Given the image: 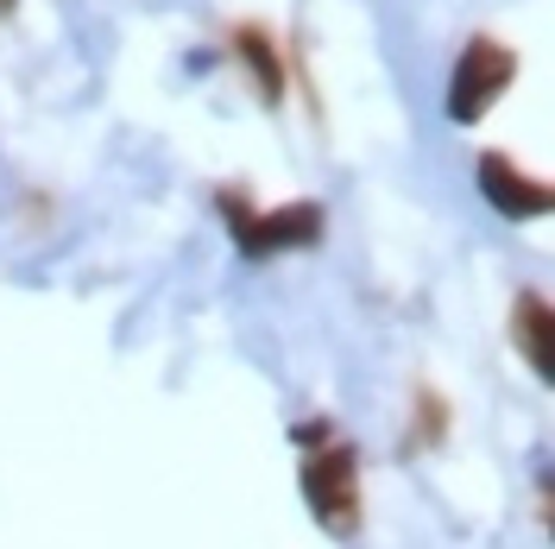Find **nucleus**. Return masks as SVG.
<instances>
[{
    "instance_id": "6",
    "label": "nucleus",
    "mask_w": 555,
    "mask_h": 549,
    "mask_svg": "<svg viewBox=\"0 0 555 549\" xmlns=\"http://www.w3.org/2000/svg\"><path fill=\"white\" fill-rule=\"evenodd\" d=\"M266 44H272V38H259L253 26L241 33V51L253 58V69H259V82H266V95H278V64H272V51H266Z\"/></svg>"
},
{
    "instance_id": "1",
    "label": "nucleus",
    "mask_w": 555,
    "mask_h": 549,
    "mask_svg": "<svg viewBox=\"0 0 555 549\" xmlns=\"http://www.w3.org/2000/svg\"><path fill=\"white\" fill-rule=\"evenodd\" d=\"M304 493H310V512L328 531H353L360 524V468H353V448L347 443H322L304 455Z\"/></svg>"
},
{
    "instance_id": "3",
    "label": "nucleus",
    "mask_w": 555,
    "mask_h": 549,
    "mask_svg": "<svg viewBox=\"0 0 555 549\" xmlns=\"http://www.w3.org/2000/svg\"><path fill=\"white\" fill-rule=\"evenodd\" d=\"M234 228H241L246 253H284V246H310L322 234V215L310 203L278 208V215H246V208H234Z\"/></svg>"
},
{
    "instance_id": "2",
    "label": "nucleus",
    "mask_w": 555,
    "mask_h": 549,
    "mask_svg": "<svg viewBox=\"0 0 555 549\" xmlns=\"http://www.w3.org/2000/svg\"><path fill=\"white\" fill-rule=\"evenodd\" d=\"M512 69H518V58H512L505 44L474 38L467 58H461V69H454V82H449V114L454 120H480L486 107H492V95L512 82Z\"/></svg>"
},
{
    "instance_id": "4",
    "label": "nucleus",
    "mask_w": 555,
    "mask_h": 549,
    "mask_svg": "<svg viewBox=\"0 0 555 549\" xmlns=\"http://www.w3.org/2000/svg\"><path fill=\"white\" fill-rule=\"evenodd\" d=\"M480 190L492 196L499 215H543V208H550V183L512 171V158H499V152L480 158Z\"/></svg>"
},
{
    "instance_id": "5",
    "label": "nucleus",
    "mask_w": 555,
    "mask_h": 549,
    "mask_svg": "<svg viewBox=\"0 0 555 549\" xmlns=\"http://www.w3.org/2000/svg\"><path fill=\"white\" fill-rule=\"evenodd\" d=\"M518 347L530 354V367L550 379L555 373V329H550V309H543V297H518Z\"/></svg>"
}]
</instances>
